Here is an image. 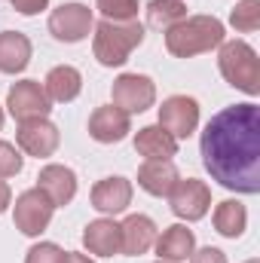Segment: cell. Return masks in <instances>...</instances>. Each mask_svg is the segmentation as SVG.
<instances>
[{"mask_svg": "<svg viewBox=\"0 0 260 263\" xmlns=\"http://www.w3.org/2000/svg\"><path fill=\"white\" fill-rule=\"evenodd\" d=\"M205 172L227 190L260 193V107L230 104L208 120L199 141Z\"/></svg>", "mask_w": 260, "mask_h": 263, "instance_id": "obj_1", "label": "cell"}, {"mask_svg": "<svg viewBox=\"0 0 260 263\" xmlns=\"http://www.w3.org/2000/svg\"><path fill=\"white\" fill-rule=\"evenodd\" d=\"M227 40V28L214 15H187L165 31V49L175 59H193L217 49Z\"/></svg>", "mask_w": 260, "mask_h": 263, "instance_id": "obj_2", "label": "cell"}, {"mask_svg": "<svg viewBox=\"0 0 260 263\" xmlns=\"http://www.w3.org/2000/svg\"><path fill=\"white\" fill-rule=\"evenodd\" d=\"M92 52L98 59V65L104 67H123L129 62V55L144 43L147 28L135 18V22H107L101 18L92 28Z\"/></svg>", "mask_w": 260, "mask_h": 263, "instance_id": "obj_3", "label": "cell"}, {"mask_svg": "<svg viewBox=\"0 0 260 263\" xmlns=\"http://www.w3.org/2000/svg\"><path fill=\"white\" fill-rule=\"evenodd\" d=\"M217 67H220V77L245 92V95H260V62H257V52L251 43L245 40H224L217 46Z\"/></svg>", "mask_w": 260, "mask_h": 263, "instance_id": "obj_4", "label": "cell"}, {"mask_svg": "<svg viewBox=\"0 0 260 263\" xmlns=\"http://www.w3.org/2000/svg\"><path fill=\"white\" fill-rule=\"evenodd\" d=\"M52 214H55V205L52 199L46 196L40 187H31L25 193L15 196V205H12V223L22 236H31L37 239L40 233H46V227L52 223Z\"/></svg>", "mask_w": 260, "mask_h": 263, "instance_id": "obj_5", "label": "cell"}, {"mask_svg": "<svg viewBox=\"0 0 260 263\" xmlns=\"http://www.w3.org/2000/svg\"><path fill=\"white\" fill-rule=\"evenodd\" d=\"M110 104H117L126 114H144L156 104V83L147 73H120L110 86Z\"/></svg>", "mask_w": 260, "mask_h": 263, "instance_id": "obj_6", "label": "cell"}, {"mask_svg": "<svg viewBox=\"0 0 260 263\" xmlns=\"http://www.w3.org/2000/svg\"><path fill=\"white\" fill-rule=\"evenodd\" d=\"M6 110H9L12 120L25 123V120L49 117L52 101H49L46 89H43L37 80H18V83H12L9 92H6Z\"/></svg>", "mask_w": 260, "mask_h": 263, "instance_id": "obj_7", "label": "cell"}, {"mask_svg": "<svg viewBox=\"0 0 260 263\" xmlns=\"http://www.w3.org/2000/svg\"><path fill=\"white\" fill-rule=\"evenodd\" d=\"M169 205H172L175 217H181L187 223L202 220L211 208V187L199 178H178V184L169 193Z\"/></svg>", "mask_w": 260, "mask_h": 263, "instance_id": "obj_8", "label": "cell"}, {"mask_svg": "<svg viewBox=\"0 0 260 263\" xmlns=\"http://www.w3.org/2000/svg\"><path fill=\"white\" fill-rule=\"evenodd\" d=\"M95 18L86 3H62L59 9L49 12V34L59 43H80L92 34Z\"/></svg>", "mask_w": 260, "mask_h": 263, "instance_id": "obj_9", "label": "cell"}, {"mask_svg": "<svg viewBox=\"0 0 260 263\" xmlns=\"http://www.w3.org/2000/svg\"><path fill=\"white\" fill-rule=\"evenodd\" d=\"M15 144H18V150H22V153H28V156L49 159V156L59 150V144H62V132H59V126H55L49 117L25 120V123H18Z\"/></svg>", "mask_w": 260, "mask_h": 263, "instance_id": "obj_10", "label": "cell"}, {"mask_svg": "<svg viewBox=\"0 0 260 263\" xmlns=\"http://www.w3.org/2000/svg\"><path fill=\"white\" fill-rule=\"evenodd\" d=\"M159 126L175 141H187L199 126V101L190 95H169L159 104Z\"/></svg>", "mask_w": 260, "mask_h": 263, "instance_id": "obj_11", "label": "cell"}, {"mask_svg": "<svg viewBox=\"0 0 260 263\" xmlns=\"http://www.w3.org/2000/svg\"><path fill=\"white\" fill-rule=\"evenodd\" d=\"M132 181L129 178H123V175H114V178H101L95 187H92V208L98 211V214H104V217H117V214H123L126 208L132 205Z\"/></svg>", "mask_w": 260, "mask_h": 263, "instance_id": "obj_12", "label": "cell"}, {"mask_svg": "<svg viewBox=\"0 0 260 263\" xmlns=\"http://www.w3.org/2000/svg\"><path fill=\"white\" fill-rule=\"evenodd\" d=\"M132 132V117L126 110H120L117 104H104L95 107L89 117V138L98 144H120L126 141Z\"/></svg>", "mask_w": 260, "mask_h": 263, "instance_id": "obj_13", "label": "cell"}, {"mask_svg": "<svg viewBox=\"0 0 260 263\" xmlns=\"http://www.w3.org/2000/svg\"><path fill=\"white\" fill-rule=\"evenodd\" d=\"M37 187L52 199L55 208H65V205H70L73 196H77V172L67 168V165H62V162H49V165L40 168Z\"/></svg>", "mask_w": 260, "mask_h": 263, "instance_id": "obj_14", "label": "cell"}, {"mask_svg": "<svg viewBox=\"0 0 260 263\" xmlns=\"http://www.w3.org/2000/svg\"><path fill=\"white\" fill-rule=\"evenodd\" d=\"M156 242V223L147 214H129L120 223V254L126 257H138L147 254Z\"/></svg>", "mask_w": 260, "mask_h": 263, "instance_id": "obj_15", "label": "cell"}, {"mask_svg": "<svg viewBox=\"0 0 260 263\" xmlns=\"http://www.w3.org/2000/svg\"><path fill=\"white\" fill-rule=\"evenodd\" d=\"M83 248L95 257H114L120 254V223L114 217L89 220L83 230Z\"/></svg>", "mask_w": 260, "mask_h": 263, "instance_id": "obj_16", "label": "cell"}, {"mask_svg": "<svg viewBox=\"0 0 260 263\" xmlns=\"http://www.w3.org/2000/svg\"><path fill=\"white\" fill-rule=\"evenodd\" d=\"M159 260H172V263H184L190 260V254L196 251V236L193 230H187V223H172L165 227L156 242H153Z\"/></svg>", "mask_w": 260, "mask_h": 263, "instance_id": "obj_17", "label": "cell"}, {"mask_svg": "<svg viewBox=\"0 0 260 263\" xmlns=\"http://www.w3.org/2000/svg\"><path fill=\"white\" fill-rule=\"evenodd\" d=\"M178 168L172 159H144V165L138 168V187L150 196H169L172 187L178 184Z\"/></svg>", "mask_w": 260, "mask_h": 263, "instance_id": "obj_18", "label": "cell"}, {"mask_svg": "<svg viewBox=\"0 0 260 263\" xmlns=\"http://www.w3.org/2000/svg\"><path fill=\"white\" fill-rule=\"evenodd\" d=\"M34 46L22 31H0V73H22L31 65Z\"/></svg>", "mask_w": 260, "mask_h": 263, "instance_id": "obj_19", "label": "cell"}, {"mask_svg": "<svg viewBox=\"0 0 260 263\" xmlns=\"http://www.w3.org/2000/svg\"><path fill=\"white\" fill-rule=\"evenodd\" d=\"M135 153L144 159H172V156H178V141L159 123L144 126V129L135 132Z\"/></svg>", "mask_w": 260, "mask_h": 263, "instance_id": "obj_20", "label": "cell"}, {"mask_svg": "<svg viewBox=\"0 0 260 263\" xmlns=\"http://www.w3.org/2000/svg\"><path fill=\"white\" fill-rule=\"evenodd\" d=\"M43 89L49 95V101H59V104H70L80 92H83V73L73 65H55L46 80H43Z\"/></svg>", "mask_w": 260, "mask_h": 263, "instance_id": "obj_21", "label": "cell"}, {"mask_svg": "<svg viewBox=\"0 0 260 263\" xmlns=\"http://www.w3.org/2000/svg\"><path fill=\"white\" fill-rule=\"evenodd\" d=\"M248 227V208L239 199H224L214 208V230L224 239H239Z\"/></svg>", "mask_w": 260, "mask_h": 263, "instance_id": "obj_22", "label": "cell"}, {"mask_svg": "<svg viewBox=\"0 0 260 263\" xmlns=\"http://www.w3.org/2000/svg\"><path fill=\"white\" fill-rule=\"evenodd\" d=\"M181 18H187V6L184 0H150L147 3V25L169 31L172 25H178Z\"/></svg>", "mask_w": 260, "mask_h": 263, "instance_id": "obj_23", "label": "cell"}, {"mask_svg": "<svg viewBox=\"0 0 260 263\" xmlns=\"http://www.w3.org/2000/svg\"><path fill=\"white\" fill-rule=\"evenodd\" d=\"M230 25L239 34H254L260 28V0H242V3H236V9L230 12Z\"/></svg>", "mask_w": 260, "mask_h": 263, "instance_id": "obj_24", "label": "cell"}, {"mask_svg": "<svg viewBox=\"0 0 260 263\" xmlns=\"http://www.w3.org/2000/svg\"><path fill=\"white\" fill-rule=\"evenodd\" d=\"M95 6L107 22H135L141 9L138 0H95Z\"/></svg>", "mask_w": 260, "mask_h": 263, "instance_id": "obj_25", "label": "cell"}, {"mask_svg": "<svg viewBox=\"0 0 260 263\" xmlns=\"http://www.w3.org/2000/svg\"><path fill=\"white\" fill-rule=\"evenodd\" d=\"M25 168V156L15 144L0 141V178H15Z\"/></svg>", "mask_w": 260, "mask_h": 263, "instance_id": "obj_26", "label": "cell"}, {"mask_svg": "<svg viewBox=\"0 0 260 263\" xmlns=\"http://www.w3.org/2000/svg\"><path fill=\"white\" fill-rule=\"evenodd\" d=\"M62 254H65V251H62L55 242H37V245L28 248L25 263H62Z\"/></svg>", "mask_w": 260, "mask_h": 263, "instance_id": "obj_27", "label": "cell"}, {"mask_svg": "<svg viewBox=\"0 0 260 263\" xmlns=\"http://www.w3.org/2000/svg\"><path fill=\"white\" fill-rule=\"evenodd\" d=\"M190 263H227V254L220 248H214V245H205V248L190 254Z\"/></svg>", "mask_w": 260, "mask_h": 263, "instance_id": "obj_28", "label": "cell"}, {"mask_svg": "<svg viewBox=\"0 0 260 263\" xmlns=\"http://www.w3.org/2000/svg\"><path fill=\"white\" fill-rule=\"evenodd\" d=\"M9 3H12V9L18 15H37V12H43L49 6V0H9Z\"/></svg>", "mask_w": 260, "mask_h": 263, "instance_id": "obj_29", "label": "cell"}, {"mask_svg": "<svg viewBox=\"0 0 260 263\" xmlns=\"http://www.w3.org/2000/svg\"><path fill=\"white\" fill-rule=\"evenodd\" d=\"M9 205H12V190H9V184L0 178V214H3Z\"/></svg>", "mask_w": 260, "mask_h": 263, "instance_id": "obj_30", "label": "cell"}, {"mask_svg": "<svg viewBox=\"0 0 260 263\" xmlns=\"http://www.w3.org/2000/svg\"><path fill=\"white\" fill-rule=\"evenodd\" d=\"M62 263H95V260L86 257V254H80V251H65L62 254Z\"/></svg>", "mask_w": 260, "mask_h": 263, "instance_id": "obj_31", "label": "cell"}, {"mask_svg": "<svg viewBox=\"0 0 260 263\" xmlns=\"http://www.w3.org/2000/svg\"><path fill=\"white\" fill-rule=\"evenodd\" d=\"M0 129H3V107H0Z\"/></svg>", "mask_w": 260, "mask_h": 263, "instance_id": "obj_32", "label": "cell"}, {"mask_svg": "<svg viewBox=\"0 0 260 263\" xmlns=\"http://www.w3.org/2000/svg\"><path fill=\"white\" fill-rule=\"evenodd\" d=\"M245 263H260V260H257V257H251V260H245Z\"/></svg>", "mask_w": 260, "mask_h": 263, "instance_id": "obj_33", "label": "cell"}, {"mask_svg": "<svg viewBox=\"0 0 260 263\" xmlns=\"http://www.w3.org/2000/svg\"><path fill=\"white\" fill-rule=\"evenodd\" d=\"M156 263H172V260H156Z\"/></svg>", "mask_w": 260, "mask_h": 263, "instance_id": "obj_34", "label": "cell"}]
</instances>
